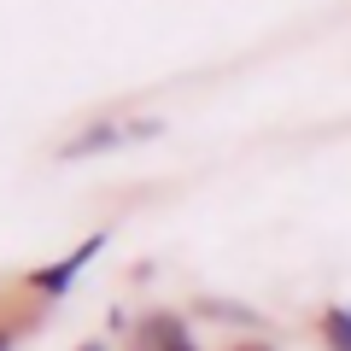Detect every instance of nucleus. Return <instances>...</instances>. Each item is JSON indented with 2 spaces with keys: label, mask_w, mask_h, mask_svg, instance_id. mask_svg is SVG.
Returning <instances> with one entry per match:
<instances>
[{
  "label": "nucleus",
  "mask_w": 351,
  "mask_h": 351,
  "mask_svg": "<svg viewBox=\"0 0 351 351\" xmlns=\"http://www.w3.org/2000/svg\"><path fill=\"white\" fill-rule=\"evenodd\" d=\"M117 141H135V135H123V129H117V123H100V129H88L82 141H71V147H64L59 158H94V152L117 147Z\"/></svg>",
  "instance_id": "obj_1"
},
{
  "label": "nucleus",
  "mask_w": 351,
  "mask_h": 351,
  "mask_svg": "<svg viewBox=\"0 0 351 351\" xmlns=\"http://www.w3.org/2000/svg\"><path fill=\"white\" fill-rule=\"evenodd\" d=\"M94 252H100V240H88V246L76 252L71 263H53V269H41V276H36V287H41V293H59V287H71V276H76V269H82L88 258H94Z\"/></svg>",
  "instance_id": "obj_2"
},
{
  "label": "nucleus",
  "mask_w": 351,
  "mask_h": 351,
  "mask_svg": "<svg viewBox=\"0 0 351 351\" xmlns=\"http://www.w3.org/2000/svg\"><path fill=\"white\" fill-rule=\"evenodd\" d=\"M328 339L339 351H351V311H328Z\"/></svg>",
  "instance_id": "obj_3"
},
{
  "label": "nucleus",
  "mask_w": 351,
  "mask_h": 351,
  "mask_svg": "<svg viewBox=\"0 0 351 351\" xmlns=\"http://www.w3.org/2000/svg\"><path fill=\"white\" fill-rule=\"evenodd\" d=\"M0 351H12V339H0Z\"/></svg>",
  "instance_id": "obj_4"
}]
</instances>
